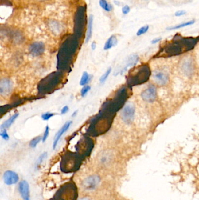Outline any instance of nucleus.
<instances>
[{
	"mask_svg": "<svg viewBox=\"0 0 199 200\" xmlns=\"http://www.w3.org/2000/svg\"><path fill=\"white\" fill-rule=\"evenodd\" d=\"M151 72L150 66L147 64L139 67L128 78V83L131 86H135L144 84L148 81Z\"/></svg>",
	"mask_w": 199,
	"mask_h": 200,
	"instance_id": "nucleus-3",
	"label": "nucleus"
},
{
	"mask_svg": "<svg viewBox=\"0 0 199 200\" xmlns=\"http://www.w3.org/2000/svg\"><path fill=\"white\" fill-rule=\"evenodd\" d=\"M157 94V93L156 87L153 85H150L141 93V97L144 101H146L147 102H152L156 99Z\"/></svg>",
	"mask_w": 199,
	"mask_h": 200,
	"instance_id": "nucleus-7",
	"label": "nucleus"
},
{
	"mask_svg": "<svg viewBox=\"0 0 199 200\" xmlns=\"http://www.w3.org/2000/svg\"><path fill=\"white\" fill-rule=\"evenodd\" d=\"M18 116H19V114L16 113V114H14L10 118H8L6 121L3 124L1 125V130H4V129L7 130V129H8L12 125V124L15 122L16 119L18 118Z\"/></svg>",
	"mask_w": 199,
	"mask_h": 200,
	"instance_id": "nucleus-17",
	"label": "nucleus"
},
{
	"mask_svg": "<svg viewBox=\"0 0 199 200\" xmlns=\"http://www.w3.org/2000/svg\"><path fill=\"white\" fill-rule=\"evenodd\" d=\"M195 22V21L194 20H191L190 21H188V22H183V23H181V24H179L176 26H173V27H170V28H167L166 30H178V29H179V28H184V27H186V26H190V25H192L193 24H194Z\"/></svg>",
	"mask_w": 199,
	"mask_h": 200,
	"instance_id": "nucleus-20",
	"label": "nucleus"
},
{
	"mask_svg": "<svg viewBox=\"0 0 199 200\" xmlns=\"http://www.w3.org/2000/svg\"><path fill=\"white\" fill-rule=\"evenodd\" d=\"M149 28H150L149 25H146L142 26L139 30H138V31L137 32L136 35H137V36H139L142 35L143 34H145L146 32H148Z\"/></svg>",
	"mask_w": 199,
	"mask_h": 200,
	"instance_id": "nucleus-24",
	"label": "nucleus"
},
{
	"mask_svg": "<svg viewBox=\"0 0 199 200\" xmlns=\"http://www.w3.org/2000/svg\"><path fill=\"white\" fill-rule=\"evenodd\" d=\"M161 38H155L154 39H153L152 41H151V43L152 44H156L157 43H158L160 41H161Z\"/></svg>",
	"mask_w": 199,
	"mask_h": 200,
	"instance_id": "nucleus-33",
	"label": "nucleus"
},
{
	"mask_svg": "<svg viewBox=\"0 0 199 200\" xmlns=\"http://www.w3.org/2000/svg\"><path fill=\"white\" fill-rule=\"evenodd\" d=\"M91 87L88 85H86L85 86H83L81 90V95L82 97H84L86 94L88 93V92L91 90Z\"/></svg>",
	"mask_w": 199,
	"mask_h": 200,
	"instance_id": "nucleus-27",
	"label": "nucleus"
},
{
	"mask_svg": "<svg viewBox=\"0 0 199 200\" xmlns=\"http://www.w3.org/2000/svg\"><path fill=\"white\" fill-rule=\"evenodd\" d=\"M80 200H89V199L88 198V197H84V198H81Z\"/></svg>",
	"mask_w": 199,
	"mask_h": 200,
	"instance_id": "nucleus-35",
	"label": "nucleus"
},
{
	"mask_svg": "<svg viewBox=\"0 0 199 200\" xmlns=\"http://www.w3.org/2000/svg\"><path fill=\"white\" fill-rule=\"evenodd\" d=\"M41 140H42V137L39 136L33 138L30 142V147H32V148H35L36 147V146L39 144V143L41 142Z\"/></svg>",
	"mask_w": 199,
	"mask_h": 200,
	"instance_id": "nucleus-22",
	"label": "nucleus"
},
{
	"mask_svg": "<svg viewBox=\"0 0 199 200\" xmlns=\"http://www.w3.org/2000/svg\"><path fill=\"white\" fill-rule=\"evenodd\" d=\"M19 178L18 174L12 170L6 171L3 174L4 182L8 186H11L17 184L19 181Z\"/></svg>",
	"mask_w": 199,
	"mask_h": 200,
	"instance_id": "nucleus-8",
	"label": "nucleus"
},
{
	"mask_svg": "<svg viewBox=\"0 0 199 200\" xmlns=\"http://www.w3.org/2000/svg\"><path fill=\"white\" fill-rule=\"evenodd\" d=\"M181 69L183 72L187 76L190 75L193 71V63L190 60L186 59L182 62Z\"/></svg>",
	"mask_w": 199,
	"mask_h": 200,
	"instance_id": "nucleus-14",
	"label": "nucleus"
},
{
	"mask_svg": "<svg viewBox=\"0 0 199 200\" xmlns=\"http://www.w3.org/2000/svg\"><path fill=\"white\" fill-rule=\"evenodd\" d=\"M135 111V106L131 104H127L123 108L121 113V117L126 124H131L133 121Z\"/></svg>",
	"mask_w": 199,
	"mask_h": 200,
	"instance_id": "nucleus-5",
	"label": "nucleus"
},
{
	"mask_svg": "<svg viewBox=\"0 0 199 200\" xmlns=\"http://www.w3.org/2000/svg\"><path fill=\"white\" fill-rule=\"evenodd\" d=\"M47 152H44V153H42L41 155L39 157V158H38L37 160V163H36L37 166H39L40 165H41V163L43 162V160H44L45 159H46V158H47Z\"/></svg>",
	"mask_w": 199,
	"mask_h": 200,
	"instance_id": "nucleus-25",
	"label": "nucleus"
},
{
	"mask_svg": "<svg viewBox=\"0 0 199 200\" xmlns=\"http://www.w3.org/2000/svg\"><path fill=\"white\" fill-rule=\"evenodd\" d=\"M153 78L155 82L159 85L164 86L168 81V76L162 71H157L154 73Z\"/></svg>",
	"mask_w": 199,
	"mask_h": 200,
	"instance_id": "nucleus-12",
	"label": "nucleus"
},
{
	"mask_svg": "<svg viewBox=\"0 0 199 200\" xmlns=\"http://www.w3.org/2000/svg\"><path fill=\"white\" fill-rule=\"evenodd\" d=\"M78 197L76 184L73 182H69L59 188L51 200H77Z\"/></svg>",
	"mask_w": 199,
	"mask_h": 200,
	"instance_id": "nucleus-2",
	"label": "nucleus"
},
{
	"mask_svg": "<svg viewBox=\"0 0 199 200\" xmlns=\"http://www.w3.org/2000/svg\"><path fill=\"white\" fill-rule=\"evenodd\" d=\"M76 113H77V111H76V112H74V113H73V114H72V117H74L75 115H76Z\"/></svg>",
	"mask_w": 199,
	"mask_h": 200,
	"instance_id": "nucleus-36",
	"label": "nucleus"
},
{
	"mask_svg": "<svg viewBox=\"0 0 199 200\" xmlns=\"http://www.w3.org/2000/svg\"><path fill=\"white\" fill-rule=\"evenodd\" d=\"M96 43L94 41L91 44V49H92V50H94L96 49Z\"/></svg>",
	"mask_w": 199,
	"mask_h": 200,
	"instance_id": "nucleus-34",
	"label": "nucleus"
},
{
	"mask_svg": "<svg viewBox=\"0 0 199 200\" xmlns=\"http://www.w3.org/2000/svg\"><path fill=\"white\" fill-rule=\"evenodd\" d=\"M99 6L106 12H111L113 10V6L106 0H99Z\"/></svg>",
	"mask_w": 199,
	"mask_h": 200,
	"instance_id": "nucleus-19",
	"label": "nucleus"
},
{
	"mask_svg": "<svg viewBox=\"0 0 199 200\" xmlns=\"http://www.w3.org/2000/svg\"><path fill=\"white\" fill-rule=\"evenodd\" d=\"M196 41L194 39H184L183 41H175L170 44V46L165 47L164 51L161 53L159 57H172L180 55L184 52L192 50L194 47Z\"/></svg>",
	"mask_w": 199,
	"mask_h": 200,
	"instance_id": "nucleus-1",
	"label": "nucleus"
},
{
	"mask_svg": "<svg viewBox=\"0 0 199 200\" xmlns=\"http://www.w3.org/2000/svg\"><path fill=\"white\" fill-rule=\"evenodd\" d=\"M139 56L136 54H131L129 56L127 60V65H126V68L127 67H131V66H134L135 65L137 64V63L139 61Z\"/></svg>",
	"mask_w": 199,
	"mask_h": 200,
	"instance_id": "nucleus-18",
	"label": "nucleus"
},
{
	"mask_svg": "<svg viewBox=\"0 0 199 200\" xmlns=\"http://www.w3.org/2000/svg\"><path fill=\"white\" fill-rule=\"evenodd\" d=\"M72 123V122L71 121H68L65 123L63 126L59 130V131L56 133V134L55 135L54 138V141H53V149H55L58 143L60 141V139L61 138V137L65 133L69 130L70 127L71 125V124Z\"/></svg>",
	"mask_w": 199,
	"mask_h": 200,
	"instance_id": "nucleus-10",
	"label": "nucleus"
},
{
	"mask_svg": "<svg viewBox=\"0 0 199 200\" xmlns=\"http://www.w3.org/2000/svg\"><path fill=\"white\" fill-rule=\"evenodd\" d=\"M111 71V67L109 68L106 71L105 73L100 78V83H103V82H105L106 80L107 79V78L109 76Z\"/></svg>",
	"mask_w": 199,
	"mask_h": 200,
	"instance_id": "nucleus-23",
	"label": "nucleus"
},
{
	"mask_svg": "<svg viewBox=\"0 0 199 200\" xmlns=\"http://www.w3.org/2000/svg\"><path fill=\"white\" fill-rule=\"evenodd\" d=\"M12 82L8 78H3L0 82V93L2 95L8 94L12 89Z\"/></svg>",
	"mask_w": 199,
	"mask_h": 200,
	"instance_id": "nucleus-13",
	"label": "nucleus"
},
{
	"mask_svg": "<svg viewBox=\"0 0 199 200\" xmlns=\"http://www.w3.org/2000/svg\"><path fill=\"white\" fill-rule=\"evenodd\" d=\"M19 192L23 200H30V190L29 183L26 180H22L19 183Z\"/></svg>",
	"mask_w": 199,
	"mask_h": 200,
	"instance_id": "nucleus-11",
	"label": "nucleus"
},
{
	"mask_svg": "<svg viewBox=\"0 0 199 200\" xmlns=\"http://www.w3.org/2000/svg\"><path fill=\"white\" fill-rule=\"evenodd\" d=\"M122 11L124 15H127L128 14L130 11V8L129 6L126 5L124 6H123L122 9Z\"/></svg>",
	"mask_w": 199,
	"mask_h": 200,
	"instance_id": "nucleus-30",
	"label": "nucleus"
},
{
	"mask_svg": "<svg viewBox=\"0 0 199 200\" xmlns=\"http://www.w3.org/2000/svg\"><path fill=\"white\" fill-rule=\"evenodd\" d=\"M93 21H94V16L91 14L89 15L88 19V25H87V30L86 34L85 43H88L90 41L92 35V27H93Z\"/></svg>",
	"mask_w": 199,
	"mask_h": 200,
	"instance_id": "nucleus-15",
	"label": "nucleus"
},
{
	"mask_svg": "<svg viewBox=\"0 0 199 200\" xmlns=\"http://www.w3.org/2000/svg\"><path fill=\"white\" fill-rule=\"evenodd\" d=\"M117 42H118V41H117L116 36L115 35H111L108 38V39L106 42L103 49L105 50H107L111 49L112 47H115V46L117 45Z\"/></svg>",
	"mask_w": 199,
	"mask_h": 200,
	"instance_id": "nucleus-16",
	"label": "nucleus"
},
{
	"mask_svg": "<svg viewBox=\"0 0 199 200\" xmlns=\"http://www.w3.org/2000/svg\"><path fill=\"white\" fill-rule=\"evenodd\" d=\"M68 110H69L68 106H65L61 110V114L64 115V114H67L68 112Z\"/></svg>",
	"mask_w": 199,
	"mask_h": 200,
	"instance_id": "nucleus-32",
	"label": "nucleus"
},
{
	"mask_svg": "<svg viewBox=\"0 0 199 200\" xmlns=\"http://www.w3.org/2000/svg\"><path fill=\"white\" fill-rule=\"evenodd\" d=\"M54 115H55V114H54V113L46 112V113H44L41 115V118L44 121H48L50 119V118L53 117Z\"/></svg>",
	"mask_w": 199,
	"mask_h": 200,
	"instance_id": "nucleus-26",
	"label": "nucleus"
},
{
	"mask_svg": "<svg viewBox=\"0 0 199 200\" xmlns=\"http://www.w3.org/2000/svg\"><path fill=\"white\" fill-rule=\"evenodd\" d=\"M82 158L74 154L65 155L60 163V170L64 173H74L80 169Z\"/></svg>",
	"mask_w": 199,
	"mask_h": 200,
	"instance_id": "nucleus-4",
	"label": "nucleus"
},
{
	"mask_svg": "<svg viewBox=\"0 0 199 200\" xmlns=\"http://www.w3.org/2000/svg\"><path fill=\"white\" fill-rule=\"evenodd\" d=\"M90 80V76L87 72L84 71L82 74L81 80L80 82V84L82 86H86Z\"/></svg>",
	"mask_w": 199,
	"mask_h": 200,
	"instance_id": "nucleus-21",
	"label": "nucleus"
},
{
	"mask_svg": "<svg viewBox=\"0 0 199 200\" xmlns=\"http://www.w3.org/2000/svg\"><path fill=\"white\" fill-rule=\"evenodd\" d=\"M0 136L5 141H8L10 139V136L8 135L7 132H6V130H5V129L1 130V132L0 134Z\"/></svg>",
	"mask_w": 199,
	"mask_h": 200,
	"instance_id": "nucleus-29",
	"label": "nucleus"
},
{
	"mask_svg": "<svg viewBox=\"0 0 199 200\" xmlns=\"http://www.w3.org/2000/svg\"><path fill=\"white\" fill-rule=\"evenodd\" d=\"M100 182L99 176L98 175H92L87 177L82 181V187L87 191L94 190L98 187Z\"/></svg>",
	"mask_w": 199,
	"mask_h": 200,
	"instance_id": "nucleus-6",
	"label": "nucleus"
},
{
	"mask_svg": "<svg viewBox=\"0 0 199 200\" xmlns=\"http://www.w3.org/2000/svg\"><path fill=\"white\" fill-rule=\"evenodd\" d=\"M186 11L185 10H179L175 13V17H181V16L184 15L185 14H186Z\"/></svg>",
	"mask_w": 199,
	"mask_h": 200,
	"instance_id": "nucleus-31",
	"label": "nucleus"
},
{
	"mask_svg": "<svg viewBox=\"0 0 199 200\" xmlns=\"http://www.w3.org/2000/svg\"><path fill=\"white\" fill-rule=\"evenodd\" d=\"M45 45L42 42H35L29 47L30 53L33 56H41L45 52Z\"/></svg>",
	"mask_w": 199,
	"mask_h": 200,
	"instance_id": "nucleus-9",
	"label": "nucleus"
},
{
	"mask_svg": "<svg viewBox=\"0 0 199 200\" xmlns=\"http://www.w3.org/2000/svg\"><path fill=\"white\" fill-rule=\"evenodd\" d=\"M49 135V126L47 125L46 126V128H45V132H44V134H43V136H42V142H45L47 140V138H48V136Z\"/></svg>",
	"mask_w": 199,
	"mask_h": 200,
	"instance_id": "nucleus-28",
	"label": "nucleus"
}]
</instances>
